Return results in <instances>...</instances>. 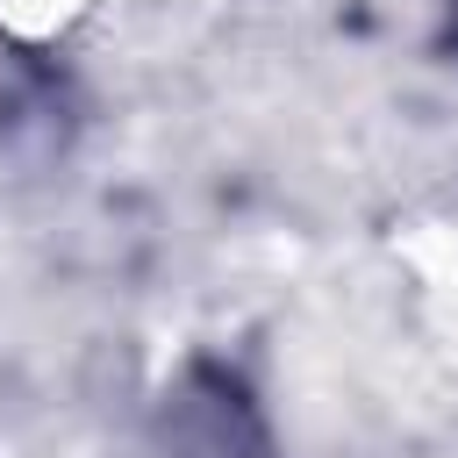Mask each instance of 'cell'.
<instances>
[{
	"instance_id": "cell-1",
	"label": "cell",
	"mask_w": 458,
	"mask_h": 458,
	"mask_svg": "<svg viewBox=\"0 0 458 458\" xmlns=\"http://www.w3.org/2000/svg\"><path fill=\"white\" fill-rule=\"evenodd\" d=\"M0 14H7L14 29H50V21L72 14V0H0Z\"/></svg>"
}]
</instances>
